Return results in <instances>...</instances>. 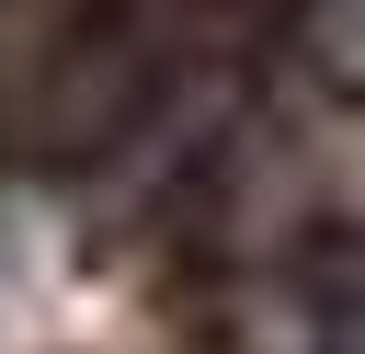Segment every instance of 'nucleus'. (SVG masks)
Instances as JSON below:
<instances>
[{"label": "nucleus", "instance_id": "1", "mask_svg": "<svg viewBox=\"0 0 365 354\" xmlns=\"http://www.w3.org/2000/svg\"><path fill=\"white\" fill-rule=\"evenodd\" d=\"M297 354H365V217H308L274 251Z\"/></svg>", "mask_w": 365, "mask_h": 354}]
</instances>
